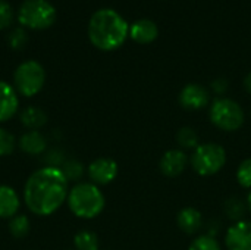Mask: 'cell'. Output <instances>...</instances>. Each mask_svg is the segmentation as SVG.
Listing matches in <instances>:
<instances>
[{"label": "cell", "instance_id": "obj_1", "mask_svg": "<svg viewBox=\"0 0 251 250\" xmlns=\"http://www.w3.org/2000/svg\"><path fill=\"white\" fill-rule=\"evenodd\" d=\"M69 180L57 167H44L29 175L24 189V202L26 208L38 215L49 217L54 214L69 194Z\"/></svg>", "mask_w": 251, "mask_h": 250}, {"label": "cell", "instance_id": "obj_2", "mask_svg": "<svg viewBox=\"0 0 251 250\" xmlns=\"http://www.w3.org/2000/svg\"><path fill=\"white\" fill-rule=\"evenodd\" d=\"M129 34V25L124 16L110 7L97 9L88 22L90 41L101 50H115L124 44Z\"/></svg>", "mask_w": 251, "mask_h": 250}, {"label": "cell", "instance_id": "obj_3", "mask_svg": "<svg viewBox=\"0 0 251 250\" xmlns=\"http://www.w3.org/2000/svg\"><path fill=\"white\" fill-rule=\"evenodd\" d=\"M68 205L71 212L81 220H93L99 217L106 205L104 194L99 186L93 183H79L69 190Z\"/></svg>", "mask_w": 251, "mask_h": 250}, {"label": "cell", "instance_id": "obj_4", "mask_svg": "<svg viewBox=\"0 0 251 250\" xmlns=\"http://www.w3.org/2000/svg\"><path fill=\"white\" fill-rule=\"evenodd\" d=\"M226 150L224 146L209 141L200 143L190 158V164L194 172L200 177H212L224 169L226 165Z\"/></svg>", "mask_w": 251, "mask_h": 250}, {"label": "cell", "instance_id": "obj_5", "mask_svg": "<svg viewBox=\"0 0 251 250\" xmlns=\"http://www.w3.org/2000/svg\"><path fill=\"white\" fill-rule=\"evenodd\" d=\"M210 122L225 133H234L244 125L246 113L238 102L229 97H218L212 102L209 111Z\"/></svg>", "mask_w": 251, "mask_h": 250}, {"label": "cell", "instance_id": "obj_6", "mask_svg": "<svg viewBox=\"0 0 251 250\" xmlns=\"http://www.w3.org/2000/svg\"><path fill=\"white\" fill-rule=\"evenodd\" d=\"M18 19L25 27L43 29L56 21V9L49 0H24L18 10Z\"/></svg>", "mask_w": 251, "mask_h": 250}, {"label": "cell", "instance_id": "obj_7", "mask_svg": "<svg viewBox=\"0 0 251 250\" xmlns=\"http://www.w3.org/2000/svg\"><path fill=\"white\" fill-rule=\"evenodd\" d=\"M13 81L18 93L31 97L43 88L46 83V71L40 62L25 60L15 69Z\"/></svg>", "mask_w": 251, "mask_h": 250}, {"label": "cell", "instance_id": "obj_8", "mask_svg": "<svg viewBox=\"0 0 251 250\" xmlns=\"http://www.w3.org/2000/svg\"><path fill=\"white\" fill-rule=\"evenodd\" d=\"M209 90L199 83H190L184 85L179 93V103L187 111H201L209 105Z\"/></svg>", "mask_w": 251, "mask_h": 250}, {"label": "cell", "instance_id": "obj_9", "mask_svg": "<svg viewBox=\"0 0 251 250\" xmlns=\"http://www.w3.org/2000/svg\"><path fill=\"white\" fill-rule=\"evenodd\" d=\"M190 158L182 149H171L163 153L159 162V168L162 174L168 178L179 177L188 167Z\"/></svg>", "mask_w": 251, "mask_h": 250}, {"label": "cell", "instance_id": "obj_10", "mask_svg": "<svg viewBox=\"0 0 251 250\" xmlns=\"http://www.w3.org/2000/svg\"><path fill=\"white\" fill-rule=\"evenodd\" d=\"M119 172L118 164L110 158H99L93 161L88 167V177L96 186L110 184Z\"/></svg>", "mask_w": 251, "mask_h": 250}, {"label": "cell", "instance_id": "obj_11", "mask_svg": "<svg viewBox=\"0 0 251 250\" xmlns=\"http://www.w3.org/2000/svg\"><path fill=\"white\" fill-rule=\"evenodd\" d=\"M228 250H251V221L234 222L225 236Z\"/></svg>", "mask_w": 251, "mask_h": 250}, {"label": "cell", "instance_id": "obj_12", "mask_svg": "<svg viewBox=\"0 0 251 250\" xmlns=\"http://www.w3.org/2000/svg\"><path fill=\"white\" fill-rule=\"evenodd\" d=\"M19 108L16 90L6 81H0V122L9 121Z\"/></svg>", "mask_w": 251, "mask_h": 250}, {"label": "cell", "instance_id": "obj_13", "mask_svg": "<svg viewBox=\"0 0 251 250\" xmlns=\"http://www.w3.org/2000/svg\"><path fill=\"white\" fill-rule=\"evenodd\" d=\"M129 35L134 41L140 44H149L157 38L159 27L154 21L149 18H141L129 27Z\"/></svg>", "mask_w": 251, "mask_h": 250}, {"label": "cell", "instance_id": "obj_14", "mask_svg": "<svg viewBox=\"0 0 251 250\" xmlns=\"http://www.w3.org/2000/svg\"><path fill=\"white\" fill-rule=\"evenodd\" d=\"M176 225L182 233L193 236L203 228V215L199 209L193 206H187L178 212Z\"/></svg>", "mask_w": 251, "mask_h": 250}, {"label": "cell", "instance_id": "obj_15", "mask_svg": "<svg viewBox=\"0 0 251 250\" xmlns=\"http://www.w3.org/2000/svg\"><path fill=\"white\" fill-rule=\"evenodd\" d=\"M21 206V199L10 186H0V218H13Z\"/></svg>", "mask_w": 251, "mask_h": 250}, {"label": "cell", "instance_id": "obj_16", "mask_svg": "<svg viewBox=\"0 0 251 250\" xmlns=\"http://www.w3.org/2000/svg\"><path fill=\"white\" fill-rule=\"evenodd\" d=\"M19 147L28 155H41L46 150V139L37 130H31L19 139Z\"/></svg>", "mask_w": 251, "mask_h": 250}, {"label": "cell", "instance_id": "obj_17", "mask_svg": "<svg viewBox=\"0 0 251 250\" xmlns=\"http://www.w3.org/2000/svg\"><path fill=\"white\" fill-rule=\"evenodd\" d=\"M46 121H47V116L40 108L29 106V108L24 109L21 113V122L29 130H37V128L43 127L46 124Z\"/></svg>", "mask_w": 251, "mask_h": 250}, {"label": "cell", "instance_id": "obj_18", "mask_svg": "<svg viewBox=\"0 0 251 250\" xmlns=\"http://www.w3.org/2000/svg\"><path fill=\"white\" fill-rule=\"evenodd\" d=\"M176 143L182 150H194L199 144V134L191 127H182L176 133Z\"/></svg>", "mask_w": 251, "mask_h": 250}, {"label": "cell", "instance_id": "obj_19", "mask_svg": "<svg viewBox=\"0 0 251 250\" xmlns=\"http://www.w3.org/2000/svg\"><path fill=\"white\" fill-rule=\"evenodd\" d=\"M224 211L226 214V217L229 220H232L234 222L237 221H243L247 212V203H244L241 199L238 197H231L225 202Z\"/></svg>", "mask_w": 251, "mask_h": 250}, {"label": "cell", "instance_id": "obj_20", "mask_svg": "<svg viewBox=\"0 0 251 250\" xmlns=\"http://www.w3.org/2000/svg\"><path fill=\"white\" fill-rule=\"evenodd\" d=\"M74 245H75L76 250H99L100 248L97 234L93 231H88V230L79 231L74 239Z\"/></svg>", "mask_w": 251, "mask_h": 250}, {"label": "cell", "instance_id": "obj_21", "mask_svg": "<svg viewBox=\"0 0 251 250\" xmlns=\"http://www.w3.org/2000/svg\"><path fill=\"white\" fill-rule=\"evenodd\" d=\"M9 231L15 239H24L29 233V221L25 215H15L10 220Z\"/></svg>", "mask_w": 251, "mask_h": 250}, {"label": "cell", "instance_id": "obj_22", "mask_svg": "<svg viewBox=\"0 0 251 250\" xmlns=\"http://www.w3.org/2000/svg\"><path fill=\"white\" fill-rule=\"evenodd\" d=\"M188 250H222L219 242L216 240L215 236L212 234H201L199 237H196Z\"/></svg>", "mask_w": 251, "mask_h": 250}, {"label": "cell", "instance_id": "obj_23", "mask_svg": "<svg viewBox=\"0 0 251 250\" xmlns=\"http://www.w3.org/2000/svg\"><path fill=\"white\" fill-rule=\"evenodd\" d=\"M237 181L243 189H251V158L244 159L237 168Z\"/></svg>", "mask_w": 251, "mask_h": 250}, {"label": "cell", "instance_id": "obj_24", "mask_svg": "<svg viewBox=\"0 0 251 250\" xmlns=\"http://www.w3.org/2000/svg\"><path fill=\"white\" fill-rule=\"evenodd\" d=\"M15 137L4 128L0 127V156H7L15 149Z\"/></svg>", "mask_w": 251, "mask_h": 250}, {"label": "cell", "instance_id": "obj_25", "mask_svg": "<svg viewBox=\"0 0 251 250\" xmlns=\"http://www.w3.org/2000/svg\"><path fill=\"white\" fill-rule=\"evenodd\" d=\"M62 171L68 180H78L82 175V165L76 161H69L65 164V168Z\"/></svg>", "mask_w": 251, "mask_h": 250}, {"label": "cell", "instance_id": "obj_26", "mask_svg": "<svg viewBox=\"0 0 251 250\" xmlns=\"http://www.w3.org/2000/svg\"><path fill=\"white\" fill-rule=\"evenodd\" d=\"M13 18L12 6L6 0H0V28H6L10 25Z\"/></svg>", "mask_w": 251, "mask_h": 250}, {"label": "cell", "instance_id": "obj_27", "mask_svg": "<svg viewBox=\"0 0 251 250\" xmlns=\"http://www.w3.org/2000/svg\"><path fill=\"white\" fill-rule=\"evenodd\" d=\"M26 38H28V37H26V32H25L24 28H16V29H13V31L10 32V35H9L10 46L15 47V49L22 47V46L25 44Z\"/></svg>", "mask_w": 251, "mask_h": 250}, {"label": "cell", "instance_id": "obj_28", "mask_svg": "<svg viewBox=\"0 0 251 250\" xmlns=\"http://www.w3.org/2000/svg\"><path fill=\"white\" fill-rule=\"evenodd\" d=\"M228 87H229V84H228V81L225 78H216V80L212 81V90L216 94H219V96L225 94V91L228 90Z\"/></svg>", "mask_w": 251, "mask_h": 250}, {"label": "cell", "instance_id": "obj_29", "mask_svg": "<svg viewBox=\"0 0 251 250\" xmlns=\"http://www.w3.org/2000/svg\"><path fill=\"white\" fill-rule=\"evenodd\" d=\"M244 88L247 90V93L251 94V72H249L244 78Z\"/></svg>", "mask_w": 251, "mask_h": 250}, {"label": "cell", "instance_id": "obj_30", "mask_svg": "<svg viewBox=\"0 0 251 250\" xmlns=\"http://www.w3.org/2000/svg\"><path fill=\"white\" fill-rule=\"evenodd\" d=\"M246 203H247V211L251 214V190L250 193H249V196H247V202Z\"/></svg>", "mask_w": 251, "mask_h": 250}]
</instances>
